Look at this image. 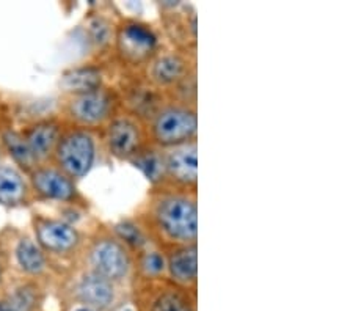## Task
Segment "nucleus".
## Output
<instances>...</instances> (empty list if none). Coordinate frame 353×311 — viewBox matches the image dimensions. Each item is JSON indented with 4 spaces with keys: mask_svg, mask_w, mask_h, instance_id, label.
<instances>
[{
    "mask_svg": "<svg viewBox=\"0 0 353 311\" xmlns=\"http://www.w3.org/2000/svg\"><path fill=\"white\" fill-rule=\"evenodd\" d=\"M148 134L151 145L167 150L198 140V110L165 99L159 109L148 118Z\"/></svg>",
    "mask_w": 353,
    "mask_h": 311,
    "instance_id": "3",
    "label": "nucleus"
},
{
    "mask_svg": "<svg viewBox=\"0 0 353 311\" xmlns=\"http://www.w3.org/2000/svg\"><path fill=\"white\" fill-rule=\"evenodd\" d=\"M30 185L37 197L43 200H54L85 205V200L79 192L76 181L66 177L55 165H38L30 172Z\"/></svg>",
    "mask_w": 353,
    "mask_h": 311,
    "instance_id": "12",
    "label": "nucleus"
},
{
    "mask_svg": "<svg viewBox=\"0 0 353 311\" xmlns=\"http://www.w3.org/2000/svg\"><path fill=\"white\" fill-rule=\"evenodd\" d=\"M30 188L19 170L10 165H0V205L16 208L28 205Z\"/></svg>",
    "mask_w": 353,
    "mask_h": 311,
    "instance_id": "17",
    "label": "nucleus"
},
{
    "mask_svg": "<svg viewBox=\"0 0 353 311\" xmlns=\"http://www.w3.org/2000/svg\"><path fill=\"white\" fill-rule=\"evenodd\" d=\"M196 74V57L181 50H159V54L141 71V79L163 94L172 93L182 82Z\"/></svg>",
    "mask_w": 353,
    "mask_h": 311,
    "instance_id": "8",
    "label": "nucleus"
},
{
    "mask_svg": "<svg viewBox=\"0 0 353 311\" xmlns=\"http://www.w3.org/2000/svg\"><path fill=\"white\" fill-rule=\"evenodd\" d=\"M165 279L185 291L196 290L198 244L165 248Z\"/></svg>",
    "mask_w": 353,
    "mask_h": 311,
    "instance_id": "13",
    "label": "nucleus"
},
{
    "mask_svg": "<svg viewBox=\"0 0 353 311\" xmlns=\"http://www.w3.org/2000/svg\"><path fill=\"white\" fill-rule=\"evenodd\" d=\"M123 109V99L118 90L101 87L87 93L70 94L63 106L65 117L74 128L102 131L117 113Z\"/></svg>",
    "mask_w": 353,
    "mask_h": 311,
    "instance_id": "5",
    "label": "nucleus"
},
{
    "mask_svg": "<svg viewBox=\"0 0 353 311\" xmlns=\"http://www.w3.org/2000/svg\"><path fill=\"white\" fill-rule=\"evenodd\" d=\"M134 167L140 170L145 174L146 179L150 181L151 188L162 185L163 181V152L162 148H157L154 145L146 146V148L139 152L132 161Z\"/></svg>",
    "mask_w": 353,
    "mask_h": 311,
    "instance_id": "20",
    "label": "nucleus"
},
{
    "mask_svg": "<svg viewBox=\"0 0 353 311\" xmlns=\"http://www.w3.org/2000/svg\"><path fill=\"white\" fill-rule=\"evenodd\" d=\"M37 288L26 285L18 288L7 299L0 301V311H33L37 307Z\"/></svg>",
    "mask_w": 353,
    "mask_h": 311,
    "instance_id": "23",
    "label": "nucleus"
},
{
    "mask_svg": "<svg viewBox=\"0 0 353 311\" xmlns=\"http://www.w3.org/2000/svg\"><path fill=\"white\" fill-rule=\"evenodd\" d=\"M3 143L10 151V154L13 156V159L19 163V165L26 170V172L30 173L33 168L38 167L35 159H33L30 151H28L24 137L21 134L7 131L3 134Z\"/></svg>",
    "mask_w": 353,
    "mask_h": 311,
    "instance_id": "24",
    "label": "nucleus"
},
{
    "mask_svg": "<svg viewBox=\"0 0 353 311\" xmlns=\"http://www.w3.org/2000/svg\"><path fill=\"white\" fill-rule=\"evenodd\" d=\"M61 132H63V128H61L60 121L43 120L28 126L21 134L37 165H44V162L52 159Z\"/></svg>",
    "mask_w": 353,
    "mask_h": 311,
    "instance_id": "14",
    "label": "nucleus"
},
{
    "mask_svg": "<svg viewBox=\"0 0 353 311\" xmlns=\"http://www.w3.org/2000/svg\"><path fill=\"white\" fill-rule=\"evenodd\" d=\"M52 159L72 181L85 178L98 159V135L82 128L63 129Z\"/></svg>",
    "mask_w": 353,
    "mask_h": 311,
    "instance_id": "6",
    "label": "nucleus"
},
{
    "mask_svg": "<svg viewBox=\"0 0 353 311\" xmlns=\"http://www.w3.org/2000/svg\"><path fill=\"white\" fill-rule=\"evenodd\" d=\"M85 264L91 272L115 285H123L135 274L132 252L107 225H99L90 236L85 248Z\"/></svg>",
    "mask_w": 353,
    "mask_h": 311,
    "instance_id": "2",
    "label": "nucleus"
},
{
    "mask_svg": "<svg viewBox=\"0 0 353 311\" xmlns=\"http://www.w3.org/2000/svg\"><path fill=\"white\" fill-rule=\"evenodd\" d=\"M113 50L119 65L141 72L161 50V39L148 22L124 18L115 26Z\"/></svg>",
    "mask_w": 353,
    "mask_h": 311,
    "instance_id": "4",
    "label": "nucleus"
},
{
    "mask_svg": "<svg viewBox=\"0 0 353 311\" xmlns=\"http://www.w3.org/2000/svg\"><path fill=\"white\" fill-rule=\"evenodd\" d=\"M101 132L107 152L117 161L130 162L151 145L146 121L124 107Z\"/></svg>",
    "mask_w": 353,
    "mask_h": 311,
    "instance_id": "7",
    "label": "nucleus"
},
{
    "mask_svg": "<svg viewBox=\"0 0 353 311\" xmlns=\"http://www.w3.org/2000/svg\"><path fill=\"white\" fill-rule=\"evenodd\" d=\"M16 263L22 272L28 275H41L48 268V259L44 252L28 237H22L14 248Z\"/></svg>",
    "mask_w": 353,
    "mask_h": 311,
    "instance_id": "19",
    "label": "nucleus"
},
{
    "mask_svg": "<svg viewBox=\"0 0 353 311\" xmlns=\"http://www.w3.org/2000/svg\"><path fill=\"white\" fill-rule=\"evenodd\" d=\"M61 88L68 94H79L93 92L104 87L102 82V70L99 66H82L65 72L60 81Z\"/></svg>",
    "mask_w": 353,
    "mask_h": 311,
    "instance_id": "18",
    "label": "nucleus"
},
{
    "mask_svg": "<svg viewBox=\"0 0 353 311\" xmlns=\"http://www.w3.org/2000/svg\"><path fill=\"white\" fill-rule=\"evenodd\" d=\"M88 33L91 41H93L98 48H105L112 43L113 44V35H115V26H112L109 19L104 16H98V18L91 19L88 24Z\"/></svg>",
    "mask_w": 353,
    "mask_h": 311,
    "instance_id": "25",
    "label": "nucleus"
},
{
    "mask_svg": "<svg viewBox=\"0 0 353 311\" xmlns=\"http://www.w3.org/2000/svg\"><path fill=\"white\" fill-rule=\"evenodd\" d=\"M2 275H3V264L0 261V280H2Z\"/></svg>",
    "mask_w": 353,
    "mask_h": 311,
    "instance_id": "27",
    "label": "nucleus"
},
{
    "mask_svg": "<svg viewBox=\"0 0 353 311\" xmlns=\"http://www.w3.org/2000/svg\"><path fill=\"white\" fill-rule=\"evenodd\" d=\"M112 230L124 242V245L132 252L134 257L137 253L143 252L148 247L152 245L150 237L146 236L143 228H141L135 219L119 220V222L112 225Z\"/></svg>",
    "mask_w": 353,
    "mask_h": 311,
    "instance_id": "22",
    "label": "nucleus"
},
{
    "mask_svg": "<svg viewBox=\"0 0 353 311\" xmlns=\"http://www.w3.org/2000/svg\"><path fill=\"white\" fill-rule=\"evenodd\" d=\"M37 244L44 253L70 257L82 247V234L76 226L59 219L38 216L33 219Z\"/></svg>",
    "mask_w": 353,
    "mask_h": 311,
    "instance_id": "11",
    "label": "nucleus"
},
{
    "mask_svg": "<svg viewBox=\"0 0 353 311\" xmlns=\"http://www.w3.org/2000/svg\"><path fill=\"white\" fill-rule=\"evenodd\" d=\"M151 291V301L148 311H193V303L189 291L176 286L174 283L165 279L143 280L139 279Z\"/></svg>",
    "mask_w": 353,
    "mask_h": 311,
    "instance_id": "16",
    "label": "nucleus"
},
{
    "mask_svg": "<svg viewBox=\"0 0 353 311\" xmlns=\"http://www.w3.org/2000/svg\"><path fill=\"white\" fill-rule=\"evenodd\" d=\"M117 286L118 285H115V283L87 269L79 279L74 294H76L77 301L83 303V307L99 311L107 310L115 302Z\"/></svg>",
    "mask_w": 353,
    "mask_h": 311,
    "instance_id": "15",
    "label": "nucleus"
},
{
    "mask_svg": "<svg viewBox=\"0 0 353 311\" xmlns=\"http://www.w3.org/2000/svg\"><path fill=\"white\" fill-rule=\"evenodd\" d=\"M163 181L168 188L198 192V140L162 150Z\"/></svg>",
    "mask_w": 353,
    "mask_h": 311,
    "instance_id": "9",
    "label": "nucleus"
},
{
    "mask_svg": "<svg viewBox=\"0 0 353 311\" xmlns=\"http://www.w3.org/2000/svg\"><path fill=\"white\" fill-rule=\"evenodd\" d=\"M128 311H129V310H128Z\"/></svg>",
    "mask_w": 353,
    "mask_h": 311,
    "instance_id": "28",
    "label": "nucleus"
},
{
    "mask_svg": "<svg viewBox=\"0 0 353 311\" xmlns=\"http://www.w3.org/2000/svg\"><path fill=\"white\" fill-rule=\"evenodd\" d=\"M134 219L161 250L198 244V192L151 188Z\"/></svg>",
    "mask_w": 353,
    "mask_h": 311,
    "instance_id": "1",
    "label": "nucleus"
},
{
    "mask_svg": "<svg viewBox=\"0 0 353 311\" xmlns=\"http://www.w3.org/2000/svg\"><path fill=\"white\" fill-rule=\"evenodd\" d=\"M161 18L165 33L176 50L196 57V13L192 5L182 2L161 3Z\"/></svg>",
    "mask_w": 353,
    "mask_h": 311,
    "instance_id": "10",
    "label": "nucleus"
},
{
    "mask_svg": "<svg viewBox=\"0 0 353 311\" xmlns=\"http://www.w3.org/2000/svg\"><path fill=\"white\" fill-rule=\"evenodd\" d=\"M74 311H96V310L90 308V307H83V305H82V307H79V308H76Z\"/></svg>",
    "mask_w": 353,
    "mask_h": 311,
    "instance_id": "26",
    "label": "nucleus"
},
{
    "mask_svg": "<svg viewBox=\"0 0 353 311\" xmlns=\"http://www.w3.org/2000/svg\"><path fill=\"white\" fill-rule=\"evenodd\" d=\"M135 261V277L143 280L162 279L165 277V257L161 248L150 245L146 250L137 253Z\"/></svg>",
    "mask_w": 353,
    "mask_h": 311,
    "instance_id": "21",
    "label": "nucleus"
}]
</instances>
